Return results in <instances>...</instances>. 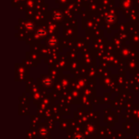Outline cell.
I'll use <instances>...</instances> for the list:
<instances>
[{
	"mask_svg": "<svg viewBox=\"0 0 139 139\" xmlns=\"http://www.w3.org/2000/svg\"><path fill=\"white\" fill-rule=\"evenodd\" d=\"M46 34V31L43 30V29H41V30H39L36 34V38H41V37H43L44 35Z\"/></svg>",
	"mask_w": 139,
	"mask_h": 139,
	"instance_id": "6da1fadb",
	"label": "cell"
},
{
	"mask_svg": "<svg viewBox=\"0 0 139 139\" xmlns=\"http://www.w3.org/2000/svg\"><path fill=\"white\" fill-rule=\"evenodd\" d=\"M54 16H55V19H61L62 18V14L61 13H55L54 15Z\"/></svg>",
	"mask_w": 139,
	"mask_h": 139,
	"instance_id": "277c9868",
	"label": "cell"
},
{
	"mask_svg": "<svg viewBox=\"0 0 139 139\" xmlns=\"http://www.w3.org/2000/svg\"><path fill=\"white\" fill-rule=\"evenodd\" d=\"M115 16L113 15V14H111V15H109V16H107V22H113L114 21H115Z\"/></svg>",
	"mask_w": 139,
	"mask_h": 139,
	"instance_id": "7a4b0ae2",
	"label": "cell"
},
{
	"mask_svg": "<svg viewBox=\"0 0 139 139\" xmlns=\"http://www.w3.org/2000/svg\"><path fill=\"white\" fill-rule=\"evenodd\" d=\"M56 43H57V41L55 39H51L50 41H49V44L50 45V46H54V45H55L56 44Z\"/></svg>",
	"mask_w": 139,
	"mask_h": 139,
	"instance_id": "3957f363",
	"label": "cell"
}]
</instances>
